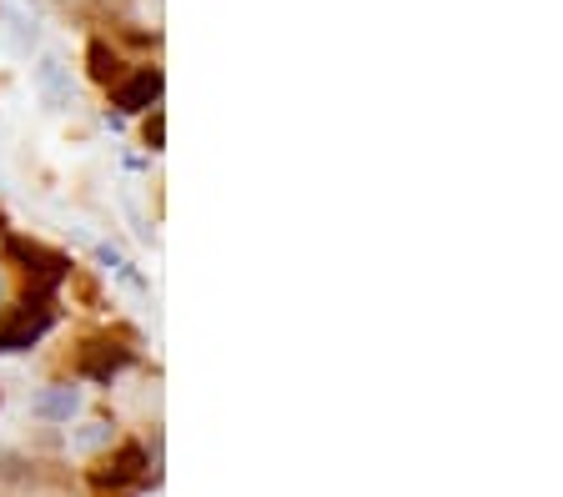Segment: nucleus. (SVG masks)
Returning <instances> with one entry per match:
<instances>
[{"label":"nucleus","mask_w":563,"mask_h":497,"mask_svg":"<svg viewBox=\"0 0 563 497\" xmlns=\"http://www.w3.org/2000/svg\"><path fill=\"white\" fill-rule=\"evenodd\" d=\"M111 432H116V427H111V422H86L81 432H76V442H71V448L91 452V448H101V442H111Z\"/></svg>","instance_id":"9d476101"},{"label":"nucleus","mask_w":563,"mask_h":497,"mask_svg":"<svg viewBox=\"0 0 563 497\" xmlns=\"http://www.w3.org/2000/svg\"><path fill=\"white\" fill-rule=\"evenodd\" d=\"M81 407H86V397H81V387H71V382H60V387H46L31 403V413L41 417V422H71V417H81Z\"/></svg>","instance_id":"423d86ee"},{"label":"nucleus","mask_w":563,"mask_h":497,"mask_svg":"<svg viewBox=\"0 0 563 497\" xmlns=\"http://www.w3.org/2000/svg\"><path fill=\"white\" fill-rule=\"evenodd\" d=\"M86 71H91V81L111 86L121 76V56L106 46V41H91V46H86Z\"/></svg>","instance_id":"6e6552de"},{"label":"nucleus","mask_w":563,"mask_h":497,"mask_svg":"<svg viewBox=\"0 0 563 497\" xmlns=\"http://www.w3.org/2000/svg\"><path fill=\"white\" fill-rule=\"evenodd\" d=\"M0 231H5V212H0Z\"/></svg>","instance_id":"f8f14e48"},{"label":"nucleus","mask_w":563,"mask_h":497,"mask_svg":"<svg viewBox=\"0 0 563 497\" xmlns=\"http://www.w3.org/2000/svg\"><path fill=\"white\" fill-rule=\"evenodd\" d=\"M5 261H21V272H36L46 282H66L71 276V257L41 247V241H25V237H5Z\"/></svg>","instance_id":"20e7f679"},{"label":"nucleus","mask_w":563,"mask_h":497,"mask_svg":"<svg viewBox=\"0 0 563 497\" xmlns=\"http://www.w3.org/2000/svg\"><path fill=\"white\" fill-rule=\"evenodd\" d=\"M161 91H167V76L156 71V66H142V71L126 76V81L111 91V106L126 111V116H136V111H151L156 101H161Z\"/></svg>","instance_id":"39448f33"},{"label":"nucleus","mask_w":563,"mask_h":497,"mask_svg":"<svg viewBox=\"0 0 563 497\" xmlns=\"http://www.w3.org/2000/svg\"><path fill=\"white\" fill-rule=\"evenodd\" d=\"M132 347L111 342V337H91V342L76 352V372H81L86 382H97V387H111V382L121 377V372L132 368Z\"/></svg>","instance_id":"f03ea898"},{"label":"nucleus","mask_w":563,"mask_h":497,"mask_svg":"<svg viewBox=\"0 0 563 497\" xmlns=\"http://www.w3.org/2000/svg\"><path fill=\"white\" fill-rule=\"evenodd\" d=\"M146 448L142 442H121L111 458H101L97 467H91V483L101 487V493H121V487H132V483H142L146 477Z\"/></svg>","instance_id":"7ed1b4c3"},{"label":"nucleus","mask_w":563,"mask_h":497,"mask_svg":"<svg viewBox=\"0 0 563 497\" xmlns=\"http://www.w3.org/2000/svg\"><path fill=\"white\" fill-rule=\"evenodd\" d=\"M97 261H101V267H111V272H116V276H121V282H126V286H136V292H142V286H146V282H142V276H136V272H132V267H126V257H121V251L101 247V251H97Z\"/></svg>","instance_id":"1a4fd4ad"},{"label":"nucleus","mask_w":563,"mask_h":497,"mask_svg":"<svg viewBox=\"0 0 563 497\" xmlns=\"http://www.w3.org/2000/svg\"><path fill=\"white\" fill-rule=\"evenodd\" d=\"M161 142H167V121H161V111H156V116L146 121V146H151V151H161Z\"/></svg>","instance_id":"9b49d317"},{"label":"nucleus","mask_w":563,"mask_h":497,"mask_svg":"<svg viewBox=\"0 0 563 497\" xmlns=\"http://www.w3.org/2000/svg\"><path fill=\"white\" fill-rule=\"evenodd\" d=\"M36 81H41V95H46V106H71V95H76V86L66 81V71H60V60L56 56H46L36 66Z\"/></svg>","instance_id":"0eeeda50"},{"label":"nucleus","mask_w":563,"mask_h":497,"mask_svg":"<svg viewBox=\"0 0 563 497\" xmlns=\"http://www.w3.org/2000/svg\"><path fill=\"white\" fill-rule=\"evenodd\" d=\"M50 321H56V282H41L36 292L21 296L15 317L0 327V357L5 352H31V347L46 337Z\"/></svg>","instance_id":"f257e3e1"}]
</instances>
